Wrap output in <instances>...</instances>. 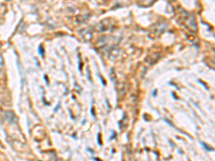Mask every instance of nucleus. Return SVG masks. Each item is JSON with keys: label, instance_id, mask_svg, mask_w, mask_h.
<instances>
[{"label": "nucleus", "instance_id": "1", "mask_svg": "<svg viewBox=\"0 0 215 161\" xmlns=\"http://www.w3.org/2000/svg\"><path fill=\"white\" fill-rule=\"evenodd\" d=\"M40 54H41L42 57L44 56V52H43V47H42V45H40Z\"/></svg>", "mask_w": 215, "mask_h": 161}]
</instances>
